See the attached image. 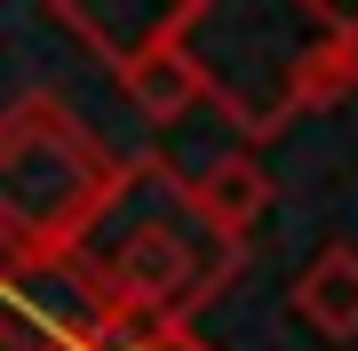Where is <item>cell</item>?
Instances as JSON below:
<instances>
[{
  "mask_svg": "<svg viewBox=\"0 0 358 351\" xmlns=\"http://www.w3.org/2000/svg\"><path fill=\"white\" fill-rule=\"evenodd\" d=\"M80 263L128 327H192L247 272V240L207 216L199 176H183L159 152H128V176L103 200Z\"/></svg>",
  "mask_w": 358,
  "mask_h": 351,
  "instance_id": "obj_1",
  "label": "cell"
},
{
  "mask_svg": "<svg viewBox=\"0 0 358 351\" xmlns=\"http://www.w3.org/2000/svg\"><path fill=\"white\" fill-rule=\"evenodd\" d=\"M343 25L350 16L334 0H199L183 64L247 144H271L294 112H334L358 96Z\"/></svg>",
  "mask_w": 358,
  "mask_h": 351,
  "instance_id": "obj_2",
  "label": "cell"
},
{
  "mask_svg": "<svg viewBox=\"0 0 358 351\" xmlns=\"http://www.w3.org/2000/svg\"><path fill=\"white\" fill-rule=\"evenodd\" d=\"M120 176H128V152H112L64 96L24 88L0 112V247H8V263L80 256Z\"/></svg>",
  "mask_w": 358,
  "mask_h": 351,
  "instance_id": "obj_3",
  "label": "cell"
},
{
  "mask_svg": "<svg viewBox=\"0 0 358 351\" xmlns=\"http://www.w3.org/2000/svg\"><path fill=\"white\" fill-rule=\"evenodd\" d=\"M0 312H24L32 327H48L56 343L72 351H103L120 336V303L96 287V272L80 256H56V263H0Z\"/></svg>",
  "mask_w": 358,
  "mask_h": 351,
  "instance_id": "obj_4",
  "label": "cell"
},
{
  "mask_svg": "<svg viewBox=\"0 0 358 351\" xmlns=\"http://www.w3.org/2000/svg\"><path fill=\"white\" fill-rule=\"evenodd\" d=\"M48 16L80 48H96L120 80H136L143 64H159V56L183 48L199 0H48Z\"/></svg>",
  "mask_w": 358,
  "mask_h": 351,
  "instance_id": "obj_5",
  "label": "cell"
},
{
  "mask_svg": "<svg viewBox=\"0 0 358 351\" xmlns=\"http://www.w3.org/2000/svg\"><path fill=\"white\" fill-rule=\"evenodd\" d=\"M287 303H294V319H303L310 336L358 343V247H350V240H327L319 256L294 272Z\"/></svg>",
  "mask_w": 358,
  "mask_h": 351,
  "instance_id": "obj_6",
  "label": "cell"
},
{
  "mask_svg": "<svg viewBox=\"0 0 358 351\" xmlns=\"http://www.w3.org/2000/svg\"><path fill=\"white\" fill-rule=\"evenodd\" d=\"M199 200H207V216H215L223 232L255 240V223L271 216V168L255 152H223V160L199 168Z\"/></svg>",
  "mask_w": 358,
  "mask_h": 351,
  "instance_id": "obj_7",
  "label": "cell"
},
{
  "mask_svg": "<svg viewBox=\"0 0 358 351\" xmlns=\"http://www.w3.org/2000/svg\"><path fill=\"white\" fill-rule=\"evenodd\" d=\"M120 88H128V104L152 120V128H176L192 104H207V88H199V72L183 64V48H176V56H159V64H143L136 80H120Z\"/></svg>",
  "mask_w": 358,
  "mask_h": 351,
  "instance_id": "obj_8",
  "label": "cell"
},
{
  "mask_svg": "<svg viewBox=\"0 0 358 351\" xmlns=\"http://www.w3.org/2000/svg\"><path fill=\"white\" fill-rule=\"evenodd\" d=\"M103 351H215V343H199L192 327H120Z\"/></svg>",
  "mask_w": 358,
  "mask_h": 351,
  "instance_id": "obj_9",
  "label": "cell"
},
{
  "mask_svg": "<svg viewBox=\"0 0 358 351\" xmlns=\"http://www.w3.org/2000/svg\"><path fill=\"white\" fill-rule=\"evenodd\" d=\"M343 48H350V72H358V16H350V25H343Z\"/></svg>",
  "mask_w": 358,
  "mask_h": 351,
  "instance_id": "obj_10",
  "label": "cell"
}]
</instances>
